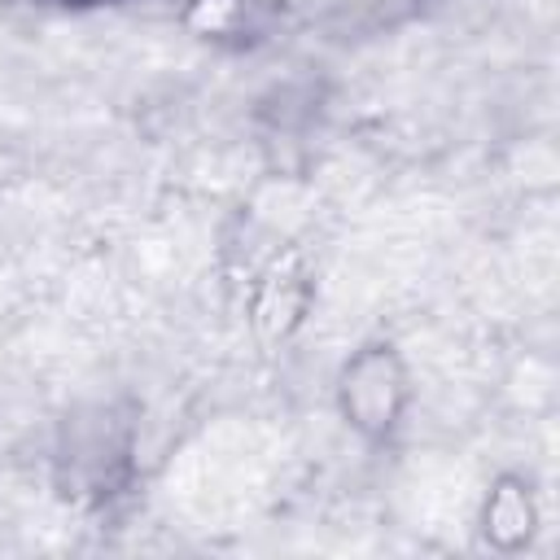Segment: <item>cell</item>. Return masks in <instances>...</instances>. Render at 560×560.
I'll list each match as a JSON object with an SVG mask.
<instances>
[{
  "label": "cell",
  "instance_id": "277c9868",
  "mask_svg": "<svg viewBox=\"0 0 560 560\" xmlns=\"http://www.w3.org/2000/svg\"><path fill=\"white\" fill-rule=\"evenodd\" d=\"M26 4H52V9H96V4H127V0H26Z\"/></svg>",
  "mask_w": 560,
  "mask_h": 560
},
{
  "label": "cell",
  "instance_id": "6da1fadb",
  "mask_svg": "<svg viewBox=\"0 0 560 560\" xmlns=\"http://www.w3.org/2000/svg\"><path fill=\"white\" fill-rule=\"evenodd\" d=\"M407 402H411V376L394 341H368L341 363L337 411L359 438L385 442L402 424Z\"/></svg>",
  "mask_w": 560,
  "mask_h": 560
},
{
  "label": "cell",
  "instance_id": "7a4b0ae2",
  "mask_svg": "<svg viewBox=\"0 0 560 560\" xmlns=\"http://www.w3.org/2000/svg\"><path fill=\"white\" fill-rule=\"evenodd\" d=\"M538 525V508H534V494L525 486V477H499L486 494V508H481V534L490 547L499 551H516L529 542Z\"/></svg>",
  "mask_w": 560,
  "mask_h": 560
},
{
  "label": "cell",
  "instance_id": "3957f363",
  "mask_svg": "<svg viewBox=\"0 0 560 560\" xmlns=\"http://www.w3.org/2000/svg\"><path fill=\"white\" fill-rule=\"evenodd\" d=\"M306 311V276L293 267H271L262 271L258 289H254V324L267 337H284Z\"/></svg>",
  "mask_w": 560,
  "mask_h": 560
}]
</instances>
